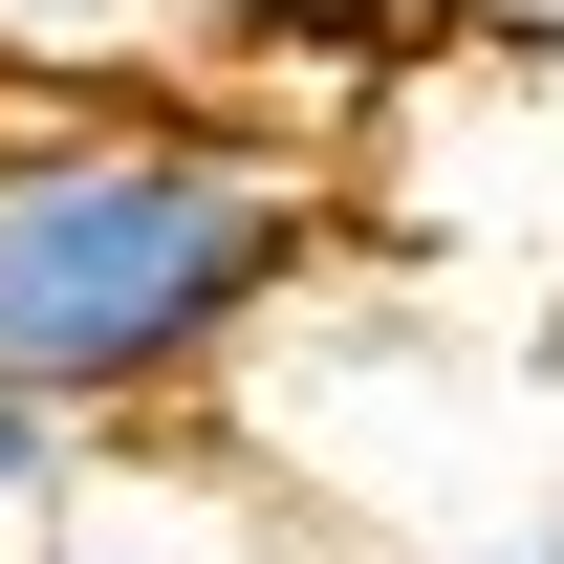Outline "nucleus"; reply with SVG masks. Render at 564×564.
Listing matches in <instances>:
<instances>
[{
  "instance_id": "f03ea898",
  "label": "nucleus",
  "mask_w": 564,
  "mask_h": 564,
  "mask_svg": "<svg viewBox=\"0 0 564 564\" xmlns=\"http://www.w3.org/2000/svg\"><path fill=\"white\" fill-rule=\"evenodd\" d=\"M87 478V413H44V391H0V564H22V521Z\"/></svg>"
},
{
  "instance_id": "7ed1b4c3",
  "label": "nucleus",
  "mask_w": 564,
  "mask_h": 564,
  "mask_svg": "<svg viewBox=\"0 0 564 564\" xmlns=\"http://www.w3.org/2000/svg\"><path fill=\"white\" fill-rule=\"evenodd\" d=\"M22 44H109V22H152V0H0Z\"/></svg>"
},
{
  "instance_id": "f257e3e1",
  "label": "nucleus",
  "mask_w": 564,
  "mask_h": 564,
  "mask_svg": "<svg viewBox=\"0 0 564 564\" xmlns=\"http://www.w3.org/2000/svg\"><path fill=\"white\" fill-rule=\"evenodd\" d=\"M326 261V174L239 109H22L0 131V391L131 434L196 413Z\"/></svg>"
}]
</instances>
